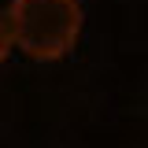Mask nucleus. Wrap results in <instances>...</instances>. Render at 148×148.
Here are the masks:
<instances>
[{
  "instance_id": "f257e3e1",
  "label": "nucleus",
  "mask_w": 148,
  "mask_h": 148,
  "mask_svg": "<svg viewBox=\"0 0 148 148\" xmlns=\"http://www.w3.org/2000/svg\"><path fill=\"white\" fill-rule=\"evenodd\" d=\"M4 18L15 48H22L30 59L67 56L82 30L78 0H11Z\"/></svg>"
},
{
  "instance_id": "f03ea898",
  "label": "nucleus",
  "mask_w": 148,
  "mask_h": 148,
  "mask_svg": "<svg viewBox=\"0 0 148 148\" xmlns=\"http://www.w3.org/2000/svg\"><path fill=\"white\" fill-rule=\"evenodd\" d=\"M11 30H8V18L0 15V67H4V59H8V52H11Z\"/></svg>"
}]
</instances>
